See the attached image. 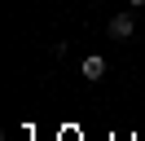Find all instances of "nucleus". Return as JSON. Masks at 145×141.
I'll use <instances>...</instances> for the list:
<instances>
[{"label":"nucleus","mask_w":145,"mask_h":141,"mask_svg":"<svg viewBox=\"0 0 145 141\" xmlns=\"http://www.w3.org/2000/svg\"><path fill=\"white\" fill-rule=\"evenodd\" d=\"M132 31H136L132 13H114L110 18V35H114V40H132Z\"/></svg>","instance_id":"f257e3e1"},{"label":"nucleus","mask_w":145,"mask_h":141,"mask_svg":"<svg viewBox=\"0 0 145 141\" xmlns=\"http://www.w3.org/2000/svg\"><path fill=\"white\" fill-rule=\"evenodd\" d=\"M101 75H106V57H97V53H92V57H84V79H92V84H97Z\"/></svg>","instance_id":"f03ea898"},{"label":"nucleus","mask_w":145,"mask_h":141,"mask_svg":"<svg viewBox=\"0 0 145 141\" xmlns=\"http://www.w3.org/2000/svg\"><path fill=\"white\" fill-rule=\"evenodd\" d=\"M127 5H132V9H141V5H145V0H127Z\"/></svg>","instance_id":"7ed1b4c3"}]
</instances>
